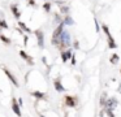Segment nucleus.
I'll return each instance as SVG.
<instances>
[{"label": "nucleus", "instance_id": "obj_8", "mask_svg": "<svg viewBox=\"0 0 121 117\" xmlns=\"http://www.w3.org/2000/svg\"><path fill=\"white\" fill-rule=\"evenodd\" d=\"M53 86H55L56 91H59V92H63V91H65V87L63 86V83H61L60 78H56V79L53 81Z\"/></svg>", "mask_w": 121, "mask_h": 117}, {"label": "nucleus", "instance_id": "obj_17", "mask_svg": "<svg viewBox=\"0 0 121 117\" xmlns=\"http://www.w3.org/2000/svg\"><path fill=\"white\" fill-rule=\"evenodd\" d=\"M99 103H100V107H105V103H107V94H105V92H103V95H102V98H100Z\"/></svg>", "mask_w": 121, "mask_h": 117}, {"label": "nucleus", "instance_id": "obj_16", "mask_svg": "<svg viewBox=\"0 0 121 117\" xmlns=\"http://www.w3.org/2000/svg\"><path fill=\"white\" fill-rule=\"evenodd\" d=\"M63 22H64V25H73V20H72V17H70V16H65V18H64V20H63Z\"/></svg>", "mask_w": 121, "mask_h": 117}, {"label": "nucleus", "instance_id": "obj_29", "mask_svg": "<svg viewBox=\"0 0 121 117\" xmlns=\"http://www.w3.org/2000/svg\"><path fill=\"white\" fill-rule=\"evenodd\" d=\"M120 73H121V70H120Z\"/></svg>", "mask_w": 121, "mask_h": 117}, {"label": "nucleus", "instance_id": "obj_10", "mask_svg": "<svg viewBox=\"0 0 121 117\" xmlns=\"http://www.w3.org/2000/svg\"><path fill=\"white\" fill-rule=\"evenodd\" d=\"M70 57H72V51L70 49H66V51L61 52V60H63V62H66Z\"/></svg>", "mask_w": 121, "mask_h": 117}, {"label": "nucleus", "instance_id": "obj_30", "mask_svg": "<svg viewBox=\"0 0 121 117\" xmlns=\"http://www.w3.org/2000/svg\"><path fill=\"white\" fill-rule=\"evenodd\" d=\"M0 34H1V33H0Z\"/></svg>", "mask_w": 121, "mask_h": 117}, {"label": "nucleus", "instance_id": "obj_7", "mask_svg": "<svg viewBox=\"0 0 121 117\" xmlns=\"http://www.w3.org/2000/svg\"><path fill=\"white\" fill-rule=\"evenodd\" d=\"M3 70H4V73H5V74H7V77H8V79L11 81V82L13 83V85L16 86V87H18V82H17V79H16V78H14V75L12 74V73L9 72V70L7 69V68H3Z\"/></svg>", "mask_w": 121, "mask_h": 117}, {"label": "nucleus", "instance_id": "obj_21", "mask_svg": "<svg viewBox=\"0 0 121 117\" xmlns=\"http://www.w3.org/2000/svg\"><path fill=\"white\" fill-rule=\"evenodd\" d=\"M104 112L108 114V117H115V113H113V111H109V109H104Z\"/></svg>", "mask_w": 121, "mask_h": 117}, {"label": "nucleus", "instance_id": "obj_13", "mask_svg": "<svg viewBox=\"0 0 121 117\" xmlns=\"http://www.w3.org/2000/svg\"><path fill=\"white\" fill-rule=\"evenodd\" d=\"M118 60H120V56H118L117 53H113V55H111V57H109V62H111V64L116 65V64L118 62Z\"/></svg>", "mask_w": 121, "mask_h": 117}, {"label": "nucleus", "instance_id": "obj_3", "mask_svg": "<svg viewBox=\"0 0 121 117\" xmlns=\"http://www.w3.org/2000/svg\"><path fill=\"white\" fill-rule=\"evenodd\" d=\"M65 104L68 107H70V108H74V107H77V104H78V99H77V96H65Z\"/></svg>", "mask_w": 121, "mask_h": 117}, {"label": "nucleus", "instance_id": "obj_19", "mask_svg": "<svg viewBox=\"0 0 121 117\" xmlns=\"http://www.w3.org/2000/svg\"><path fill=\"white\" fill-rule=\"evenodd\" d=\"M43 9H44L47 13L50 12V10H51V3L50 1H46L44 4H43Z\"/></svg>", "mask_w": 121, "mask_h": 117}, {"label": "nucleus", "instance_id": "obj_18", "mask_svg": "<svg viewBox=\"0 0 121 117\" xmlns=\"http://www.w3.org/2000/svg\"><path fill=\"white\" fill-rule=\"evenodd\" d=\"M0 40L3 42V43H5L7 46H8V44H11V39L7 38V36L4 35V34H0Z\"/></svg>", "mask_w": 121, "mask_h": 117}, {"label": "nucleus", "instance_id": "obj_23", "mask_svg": "<svg viewBox=\"0 0 121 117\" xmlns=\"http://www.w3.org/2000/svg\"><path fill=\"white\" fill-rule=\"evenodd\" d=\"M70 59H72V65H76V57H74L73 55H72V57H70Z\"/></svg>", "mask_w": 121, "mask_h": 117}, {"label": "nucleus", "instance_id": "obj_9", "mask_svg": "<svg viewBox=\"0 0 121 117\" xmlns=\"http://www.w3.org/2000/svg\"><path fill=\"white\" fill-rule=\"evenodd\" d=\"M20 56H21L24 60H26V62L29 65H34V60H33V57H30L25 51H20Z\"/></svg>", "mask_w": 121, "mask_h": 117}, {"label": "nucleus", "instance_id": "obj_25", "mask_svg": "<svg viewBox=\"0 0 121 117\" xmlns=\"http://www.w3.org/2000/svg\"><path fill=\"white\" fill-rule=\"evenodd\" d=\"M27 39H29V38H27L26 35H24V43H25V46L27 44Z\"/></svg>", "mask_w": 121, "mask_h": 117}, {"label": "nucleus", "instance_id": "obj_11", "mask_svg": "<svg viewBox=\"0 0 121 117\" xmlns=\"http://www.w3.org/2000/svg\"><path fill=\"white\" fill-rule=\"evenodd\" d=\"M11 10H12V13H13V16H14L16 18H20V17H21V12L18 10V7H17L16 4L11 5Z\"/></svg>", "mask_w": 121, "mask_h": 117}, {"label": "nucleus", "instance_id": "obj_4", "mask_svg": "<svg viewBox=\"0 0 121 117\" xmlns=\"http://www.w3.org/2000/svg\"><path fill=\"white\" fill-rule=\"evenodd\" d=\"M116 107H117V99H116V98H109V99H107V103H105L104 109H109V111H113Z\"/></svg>", "mask_w": 121, "mask_h": 117}, {"label": "nucleus", "instance_id": "obj_22", "mask_svg": "<svg viewBox=\"0 0 121 117\" xmlns=\"http://www.w3.org/2000/svg\"><path fill=\"white\" fill-rule=\"evenodd\" d=\"M27 5H30V7H34V5H35V0H27Z\"/></svg>", "mask_w": 121, "mask_h": 117}, {"label": "nucleus", "instance_id": "obj_26", "mask_svg": "<svg viewBox=\"0 0 121 117\" xmlns=\"http://www.w3.org/2000/svg\"><path fill=\"white\" fill-rule=\"evenodd\" d=\"M73 46H74V48H78V47H79V46H78V42L76 40V42H74V44H73Z\"/></svg>", "mask_w": 121, "mask_h": 117}, {"label": "nucleus", "instance_id": "obj_5", "mask_svg": "<svg viewBox=\"0 0 121 117\" xmlns=\"http://www.w3.org/2000/svg\"><path fill=\"white\" fill-rule=\"evenodd\" d=\"M35 35H37V39H38V46L40 48H43L44 47V34H43V31L39 29V30L35 31Z\"/></svg>", "mask_w": 121, "mask_h": 117}, {"label": "nucleus", "instance_id": "obj_24", "mask_svg": "<svg viewBox=\"0 0 121 117\" xmlns=\"http://www.w3.org/2000/svg\"><path fill=\"white\" fill-rule=\"evenodd\" d=\"M94 21H95V30L99 31V25H98V21L96 20H94Z\"/></svg>", "mask_w": 121, "mask_h": 117}, {"label": "nucleus", "instance_id": "obj_20", "mask_svg": "<svg viewBox=\"0 0 121 117\" xmlns=\"http://www.w3.org/2000/svg\"><path fill=\"white\" fill-rule=\"evenodd\" d=\"M0 27H3V29H9V26H8V23L5 22V20H1V18H0Z\"/></svg>", "mask_w": 121, "mask_h": 117}, {"label": "nucleus", "instance_id": "obj_2", "mask_svg": "<svg viewBox=\"0 0 121 117\" xmlns=\"http://www.w3.org/2000/svg\"><path fill=\"white\" fill-rule=\"evenodd\" d=\"M102 29H103V31H104L105 36H107L108 47H109V48H112V49L117 48V44H116V42H115V39H113V36L111 35V31H109V29H108V26H107V25H103Z\"/></svg>", "mask_w": 121, "mask_h": 117}, {"label": "nucleus", "instance_id": "obj_28", "mask_svg": "<svg viewBox=\"0 0 121 117\" xmlns=\"http://www.w3.org/2000/svg\"><path fill=\"white\" fill-rule=\"evenodd\" d=\"M42 117H44V116H42Z\"/></svg>", "mask_w": 121, "mask_h": 117}, {"label": "nucleus", "instance_id": "obj_1", "mask_svg": "<svg viewBox=\"0 0 121 117\" xmlns=\"http://www.w3.org/2000/svg\"><path fill=\"white\" fill-rule=\"evenodd\" d=\"M63 31H64V22H60L52 34V44L53 46H56V47L60 46V35Z\"/></svg>", "mask_w": 121, "mask_h": 117}, {"label": "nucleus", "instance_id": "obj_12", "mask_svg": "<svg viewBox=\"0 0 121 117\" xmlns=\"http://www.w3.org/2000/svg\"><path fill=\"white\" fill-rule=\"evenodd\" d=\"M57 5L60 7L61 13H63V14H65V16H68V14H69V7H66V5H63V3H61V1H59V3H57Z\"/></svg>", "mask_w": 121, "mask_h": 117}, {"label": "nucleus", "instance_id": "obj_15", "mask_svg": "<svg viewBox=\"0 0 121 117\" xmlns=\"http://www.w3.org/2000/svg\"><path fill=\"white\" fill-rule=\"evenodd\" d=\"M18 27L21 29V30L26 31V33H31V30H30V29L27 27V26H26V23H25V22H21V21H20V22H18Z\"/></svg>", "mask_w": 121, "mask_h": 117}, {"label": "nucleus", "instance_id": "obj_14", "mask_svg": "<svg viewBox=\"0 0 121 117\" xmlns=\"http://www.w3.org/2000/svg\"><path fill=\"white\" fill-rule=\"evenodd\" d=\"M31 95L35 96L37 99H39V100H42V99H46V94L39 92V91H34V92H31Z\"/></svg>", "mask_w": 121, "mask_h": 117}, {"label": "nucleus", "instance_id": "obj_27", "mask_svg": "<svg viewBox=\"0 0 121 117\" xmlns=\"http://www.w3.org/2000/svg\"><path fill=\"white\" fill-rule=\"evenodd\" d=\"M18 104H20V107H21L22 104H24V103H22V99H18Z\"/></svg>", "mask_w": 121, "mask_h": 117}, {"label": "nucleus", "instance_id": "obj_6", "mask_svg": "<svg viewBox=\"0 0 121 117\" xmlns=\"http://www.w3.org/2000/svg\"><path fill=\"white\" fill-rule=\"evenodd\" d=\"M12 109H13V112L18 117L22 116V112H21V109H20V104H18V101H17L16 99H12Z\"/></svg>", "mask_w": 121, "mask_h": 117}]
</instances>
